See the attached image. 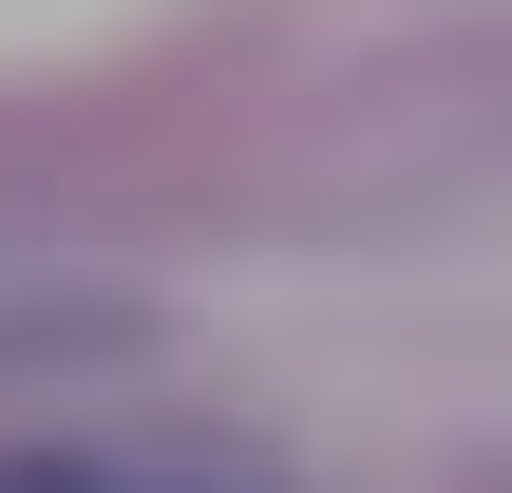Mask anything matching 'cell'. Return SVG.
<instances>
[{"instance_id": "6da1fadb", "label": "cell", "mask_w": 512, "mask_h": 493, "mask_svg": "<svg viewBox=\"0 0 512 493\" xmlns=\"http://www.w3.org/2000/svg\"><path fill=\"white\" fill-rule=\"evenodd\" d=\"M114 493H133V475H114ZM171 493H209V475H171Z\"/></svg>"}]
</instances>
